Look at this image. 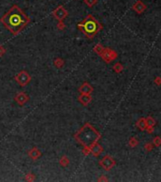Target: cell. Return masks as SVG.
Listing matches in <instances>:
<instances>
[{"label":"cell","instance_id":"cell-1","mask_svg":"<svg viewBox=\"0 0 161 182\" xmlns=\"http://www.w3.org/2000/svg\"><path fill=\"white\" fill-rule=\"evenodd\" d=\"M0 22L11 34L17 35L31 23V18L18 5H13L1 17Z\"/></svg>","mask_w":161,"mask_h":182},{"label":"cell","instance_id":"cell-2","mask_svg":"<svg viewBox=\"0 0 161 182\" xmlns=\"http://www.w3.org/2000/svg\"><path fill=\"white\" fill-rule=\"evenodd\" d=\"M100 133L89 122H85L77 132L74 134V139L82 147H91L94 143L100 139Z\"/></svg>","mask_w":161,"mask_h":182},{"label":"cell","instance_id":"cell-3","mask_svg":"<svg viewBox=\"0 0 161 182\" xmlns=\"http://www.w3.org/2000/svg\"><path fill=\"white\" fill-rule=\"evenodd\" d=\"M77 27L88 39L94 38L103 29L102 25L92 14H88L82 22L77 24Z\"/></svg>","mask_w":161,"mask_h":182},{"label":"cell","instance_id":"cell-4","mask_svg":"<svg viewBox=\"0 0 161 182\" xmlns=\"http://www.w3.org/2000/svg\"><path fill=\"white\" fill-rule=\"evenodd\" d=\"M100 58L106 63V64H110L111 62L118 58V52L116 50L110 49V47H104L102 52L99 55Z\"/></svg>","mask_w":161,"mask_h":182},{"label":"cell","instance_id":"cell-5","mask_svg":"<svg viewBox=\"0 0 161 182\" xmlns=\"http://www.w3.org/2000/svg\"><path fill=\"white\" fill-rule=\"evenodd\" d=\"M14 80H15V82L18 83L20 86H26L31 81V77L29 74L28 71L21 70L17 75H15Z\"/></svg>","mask_w":161,"mask_h":182},{"label":"cell","instance_id":"cell-6","mask_svg":"<svg viewBox=\"0 0 161 182\" xmlns=\"http://www.w3.org/2000/svg\"><path fill=\"white\" fill-rule=\"evenodd\" d=\"M99 164L101 168H103L104 171H110V170H112L113 168L115 167L116 165V160L113 159L111 156H109V155H106V156H104L102 159H101Z\"/></svg>","mask_w":161,"mask_h":182},{"label":"cell","instance_id":"cell-7","mask_svg":"<svg viewBox=\"0 0 161 182\" xmlns=\"http://www.w3.org/2000/svg\"><path fill=\"white\" fill-rule=\"evenodd\" d=\"M53 17L58 21H64L68 16V11L65 10L64 6H58L54 11H52Z\"/></svg>","mask_w":161,"mask_h":182},{"label":"cell","instance_id":"cell-8","mask_svg":"<svg viewBox=\"0 0 161 182\" xmlns=\"http://www.w3.org/2000/svg\"><path fill=\"white\" fill-rule=\"evenodd\" d=\"M14 101L20 106H23L29 101V95H27L25 92H19L14 96Z\"/></svg>","mask_w":161,"mask_h":182},{"label":"cell","instance_id":"cell-9","mask_svg":"<svg viewBox=\"0 0 161 182\" xmlns=\"http://www.w3.org/2000/svg\"><path fill=\"white\" fill-rule=\"evenodd\" d=\"M78 91L80 94H86V95H91L92 92L94 91V88L88 82H84L83 83L80 85L78 88Z\"/></svg>","mask_w":161,"mask_h":182},{"label":"cell","instance_id":"cell-10","mask_svg":"<svg viewBox=\"0 0 161 182\" xmlns=\"http://www.w3.org/2000/svg\"><path fill=\"white\" fill-rule=\"evenodd\" d=\"M90 150H91V155L95 157H98L100 154L103 153L102 146H101L99 142L94 143V144L90 147Z\"/></svg>","mask_w":161,"mask_h":182},{"label":"cell","instance_id":"cell-11","mask_svg":"<svg viewBox=\"0 0 161 182\" xmlns=\"http://www.w3.org/2000/svg\"><path fill=\"white\" fill-rule=\"evenodd\" d=\"M132 9L136 11V13L141 14V13H143L146 11V9H147V6H146L142 1H140V0H138V1H136L135 4L132 6Z\"/></svg>","mask_w":161,"mask_h":182},{"label":"cell","instance_id":"cell-12","mask_svg":"<svg viewBox=\"0 0 161 182\" xmlns=\"http://www.w3.org/2000/svg\"><path fill=\"white\" fill-rule=\"evenodd\" d=\"M28 156L29 159H31L32 160H37L42 157V152L37 147H32L31 150L29 151Z\"/></svg>","mask_w":161,"mask_h":182},{"label":"cell","instance_id":"cell-13","mask_svg":"<svg viewBox=\"0 0 161 182\" xmlns=\"http://www.w3.org/2000/svg\"><path fill=\"white\" fill-rule=\"evenodd\" d=\"M78 101L80 104H82L83 106H87L92 101V96L91 95H86V94H80L78 97Z\"/></svg>","mask_w":161,"mask_h":182},{"label":"cell","instance_id":"cell-14","mask_svg":"<svg viewBox=\"0 0 161 182\" xmlns=\"http://www.w3.org/2000/svg\"><path fill=\"white\" fill-rule=\"evenodd\" d=\"M136 127L138 128L139 130L141 131H145L146 128H147V123H146V119L145 118H141L136 122Z\"/></svg>","mask_w":161,"mask_h":182},{"label":"cell","instance_id":"cell-15","mask_svg":"<svg viewBox=\"0 0 161 182\" xmlns=\"http://www.w3.org/2000/svg\"><path fill=\"white\" fill-rule=\"evenodd\" d=\"M69 163H70V160L67 156H63L60 159V160H59V164H60L62 167H64V168H67V167L69 165Z\"/></svg>","mask_w":161,"mask_h":182},{"label":"cell","instance_id":"cell-16","mask_svg":"<svg viewBox=\"0 0 161 182\" xmlns=\"http://www.w3.org/2000/svg\"><path fill=\"white\" fill-rule=\"evenodd\" d=\"M53 65H54L57 68H62L65 65V60L62 58H59V57L55 58L54 60H53Z\"/></svg>","mask_w":161,"mask_h":182},{"label":"cell","instance_id":"cell-17","mask_svg":"<svg viewBox=\"0 0 161 182\" xmlns=\"http://www.w3.org/2000/svg\"><path fill=\"white\" fill-rule=\"evenodd\" d=\"M113 69H114V71L116 73H118V74H120L121 73L122 71H123V65H122L120 63H116V64L113 65Z\"/></svg>","mask_w":161,"mask_h":182},{"label":"cell","instance_id":"cell-18","mask_svg":"<svg viewBox=\"0 0 161 182\" xmlns=\"http://www.w3.org/2000/svg\"><path fill=\"white\" fill-rule=\"evenodd\" d=\"M104 47H103L102 45H101L100 43H98L96 46L94 47V49H93V51L94 52H96L98 55H100L101 52H102V50L104 49Z\"/></svg>","mask_w":161,"mask_h":182},{"label":"cell","instance_id":"cell-19","mask_svg":"<svg viewBox=\"0 0 161 182\" xmlns=\"http://www.w3.org/2000/svg\"><path fill=\"white\" fill-rule=\"evenodd\" d=\"M128 144H129L130 147H136V146L138 145V139L135 138V137H132V138H130L129 141H128Z\"/></svg>","mask_w":161,"mask_h":182},{"label":"cell","instance_id":"cell-20","mask_svg":"<svg viewBox=\"0 0 161 182\" xmlns=\"http://www.w3.org/2000/svg\"><path fill=\"white\" fill-rule=\"evenodd\" d=\"M146 119V123H147V126H152L154 127V125H156V121H154V119L153 117H151V116H149V117L145 118Z\"/></svg>","mask_w":161,"mask_h":182},{"label":"cell","instance_id":"cell-21","mask_svg":"<svg viewBox=\"0 0 161 182\" xmlns=\"http://www.w3.org/2000/svg\"><path fill=\"white\" fill-rule=\"evenodd\" d=\"M35 178H36V177H35V175L32 174V173H28V174H26V175H25V180L29 181V182L34 181Z\"/></svg>","mask_w":161,"mask_h":182},{"label":"cell","instance_id":"cell-22","mask_svg":"<svg viewBox=\"0 0 161 182\" xmlns=\"http://www.w3.org/2000/svg\"><path fill=\"white\" fill-rule=\"evenodd\" d=\"M99 0H83V2H84L85 5H87L89 8H92L93 6H95L98 3Z\"/></svg>","mask_w":161,"mask_h":182},{"label":"cell","instance_id":"cell-23","mask_svg":"<svg viewBox=\"0 0 161 182\" xmlns=\"http://www.w3.org/2000/svg\"><path fill=\"white\" fill-rule=\"evenodd\" d=\"M154 144V146H156V147H159L161 145V137L157 136V137H154V139H153V142H152Z\"/></svg>","mask_w":161,"mask_h":182},{"label":"cell","instance_id":"cell-24","mask_svg":"<svg viewBox=\"0 0 161 182\" xmlns=\"http://www.w3.org/2000/svg\"><path fill=\"white\" fill-rule=\"evenodd\" d=\"M65 28H67V26H65V24L64 23V21H59V23L57 24V29L59 31H65Z\"/></svg>","mask_w":161,"mask_h":182},{"label":"cell","instance_id":"cell-25","mask_svg":"<svg viewBox=\"0 0 161 182\" xmlns=\"http://www.w3.org/2000/svg\"><path fill=\"white\" fill-rule=\"evenodd\" d=\"M82 155L84 157H87V156H89V155H91V150H90V147H83L82 148Z\"/></svg>","mask_w":161,"mask_h":182},{"label":"cell","instance_id":"cell-26","mask_svg":"<svg viewBox=\"0 0 161 182\" xmlns=\"http://www.w3.org/2000/svg\"><path fill=\"white\" fill-rule=\"evenodd\" d=\"M153 148H154V144L153 143H146V144L144 145V149H145V151H147V152H151L152 150H153Z\"/></svg>","mask_w":161,"mask_h":182},{"label":"cell","instance_id":"cell-27","mask_svg":"<svg viewBox=\"0 0 161 182\" xmlns=\"http://www.w3.org/2000/svg\"><path fill=\"white\" fill-rule=\"evenodd\" d=\"M6 53V49L3 46H0V57L4 56Z\"/></svg>","mask_w":161,"mask_h":182},{"label":"cell","instance_id":"cell-28","mask_svg":"<svg viewBox=\"0 0 161 182\" xmlns=\"http://www.w3.org/2000/svg\"><path fill=\"white\" fill-rule=\"evenodd\" d=\"M154 83H156V85H161V77H156V79H154Z\"/></svg>","mask_w":161,"mask_h":182},{"label":"cell","instance_id":"cell-29","mask_svg":"<svg viewBox=\"0 0 161 182\" xmlns=\"http://www.w3.org/2000/svg\"><path fill=\"white\" fill-rule=\"evenodd\" d=\"M145 131H147V132H148L149 134H153V133H154V127H152V126H147V128H146Z\"/></svg>","mask_w":161,"mask_h":182},{"label":"cell","instance_id":"cell-30","mask_svg":"<svg viewBox=\"0 0 161 182\" xmlns=\"http://www.w3.org/2000/svg\"><path fill=\"white\" fill-rule=\"evenodd\" d=\"M98 181H108V178L105 177L104 175H101V177L98 179Z\"/></svg>","mask_w":161,"mask_h":182}]
</instances>
